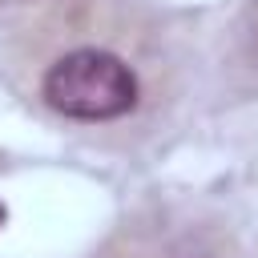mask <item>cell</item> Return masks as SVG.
Segmentation results:
<instances>
[{
    "label": "cell",
    "instance_id": "6da1fadb",
    "mask_svg": "<svg viewBox=\"0 0 258 258\" xmlns=\"http://www.w3.org/2000/svg\"><path fill=\"white\" fill-rule=\"evenodd\" d=\"M189 40L153 0H40L0 32V81L40 125L97 149L157 141L189 97Z\"/></svg>",
    "mask_w": 258,
    "mask_h": 258
},
{
    "label": "cell",
    "instance_id": "7a4b0ae2",
    "mask_svg": "<svg viewBox=\"0 0 258 258\" xmlns=\"http://www.w3.org/2000/svg\"><path fill=\"white\" fill-rule=\"evenodd\" d=\"M242 40H246L250 56L258 60V0H246V12H242Z\"/></svg>",
    "mask_w": 258,
    "mask_h": 258
},
{
    "label": "cell",
    "instance_id": "3957f363",
    "mask_svg": "<svg viewBox=\"0 0 258 258\" xmlns=\"http://www.w3.org/2000/svg\"><path fill=\"white\" fill-rule=\"evenodd\" d=\"M32 4H40V0H0V12H8V16H16V12H24V8H32Z\"/></svg>",
    "mask_w": 258,
    "mask_h": 258
}]
</instances>
